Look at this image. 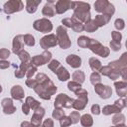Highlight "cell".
Returning <instances> with one entry per match:
<instances>
[{
  "instance_id": "9f6ffc18",
  "label": "cell",
  "mask_w": 127,
  "mask_h": 127,
  "mask_svg": "<svg viewBox=\"0 0 127 127\" xmlns=\"http://www.w3.org/2000/svg\"><path fill=\"white\" fill-rule=\"evenodd\" d=\"M112 127H115V126H112Z\"/></svg>"
},
{
  "instance_id": "816d5d0a",
  "label": "cell",
  "mask_w": 127,
  "mask_h": 127,
  "mask_svg": "<svg viewBox=\"0 0 127 127\" xmlns=\"http://www.w3.org/2000/svg\"><path fill=\"white\" fill-rule=\"evenodd\" d=\"M9 65H10V63H9V62H7V61H5V60H1V61H0V68L4 69V68L9 67Z\"/></svg>"
},
{
  "instance_id": "681fc988",
  "label": "cell",
  "mask_w": 127,
  "mask_h": 127,
  "mask_svg": "<svg viewBox=\"0 0 127 127\" xmlns=\"http://www.w3.org/2000/svg\"><path fill=\"white\" fill-rule=\"evenodd\" d=\"M91 112L93 114H95V115H98L100 113V107H99V105L98 104H93L91 106Z\"/></svg>"
},
{
  "instance_id": "d590c367",
  "label": "cell",
  "mask_w": 127,
  "mask_h": 127,
  "mask_svg": "<svg viewBox=\"0 0 127 127\" xmlns=\"http://www.w3.org/2000/svg\"><path fill=\"white\" fill-rule=\"evenodd\" d=\"M124 121H125V117L121 113H118L113 117V124H118V125L124 124Z\"/></svg>"
},
{
  "instance_id": "b9f144b4",
  "label": "cell",
  "mask_w": 127,
  "mask_h": 127,
  "mask_svg": "<svg viewBox=\"0 0 127 127\" xmlns=\"http://www.w3.org/2000/svg\"><path fill=\"white\" fill-rule=\"evenodd\" d=\"M114 26H115L116 29L122 30V29H124V27H125L124 21H123L122 19H116V20H115V23H114Z\"/></svg>"
},
{
  "instance_id": "cb8c5ba5",
  "label": "cell",
  "mask_w": 127,
  "mask_h": 127,
  "mask_svg": "<svg viewBox=\"0 0 127 127\" xmlns=\"http://www.w3.org/2000/svg\"><path fill=\"white\" fill-rule=\"evenodd\" d=\"M108 4H109V2L106 0H98L94 3V9L96 12L103 13V11L105 10V8L107 7Z\"/></svg>"
},
{
  "instance_id": "277c9868",
  "label": "cell",
  "mask_w": 127,
  "mask_h": 127,
  "mask_svg": "<svg viewBox=\"0 0 127 127\" xmlns=\"http://www.w3.org/2000/svg\"><path fill=\"white\" fill-rule=\"evenodd\" d=\"M75 94L77 95L78 99L77 100H73V103H72V106L74 109L76 110H82L84 107H85V104L87 103L88 101V97H87V91L85 89H82L80 88L79 90H77L75 92Z\"/></svg>"
},
{
  "instance_id": "d6a6232c",
  "label": "cell",
  "mask_w": 127,
  "mask_h": 127,
  "mask_svg": "<svg viewBox=\"0 0 127 127\" xmlns=\"http://www.w3.org/2000/svg\"><path fill=\"white\" fill-rule=\"evenodd\" d=\"M23 41H24V43H25L26 45H28L29 47H33V46L35 45V38H34L32 35L27 34V35L23 36Z\"/></svg>"
},
{
  "instance_id": "bcb514c9",
  "label": "cell",
  "mask_w": 127,
  "mask_h": 127,
  "mask_svg": "<svg viewBox=\"0 0 127 127\" xmlns=\"http://www.w3.org/2000/svg\"><path fill=\"white\" fill-rule=\"evenodd\" d=\"M112 41H116V42H120V40H121V38H122V36H121V34L119 33V32H117V31H113L112 32Z\"/></svg>"
},
{
  "instance_id": "9c48e42d",
  "label": "cell",
  "mask_w": 127,
  "mask_h": 127,
  "mask_svg": "<svg viewBox=\"0 0 127 127\" xmlns=\"http://www.w3.org/2000/svg\"><path fill=\"white\" fill-rule=\"evenodd\" d=\"M75 6V2L68 0H59L55 4V10L58 14H63L69 9H73Z\"/></svg>"
},
{
  "instance_id": "9a60e30c",
  "label": "cell",
  "mask_w": 127,
  "mask_h": 127,
  "mask_svg": "<svg viewBox=\"0 0 127 127\" xmlns=\"http://www.w3.org/2000/svg\"><path fill=\"white\" fill-rule=\"evenodd\" d=\"M55 4H56V1L48 0V2L46 3V5L44 6L43 11H42L43 15L44 16H47V17H53V16H55V14H56Z\"/></svg>"
},
{
  "instance_id": "7dc6e473",
  "label": "cell",
  "mask_w": 127,
  "mask_h": 127,
  "mask_svg": "<svg viewBox=\"0 0 127 127\" xmlns=\"http://www.w3.org/2000/svg\"><path fill=\"white\" fill-rule=\"evenodd\" d=\"M26 84H27L29 87H31V88H35V87L37 86V81H36V79L28 78V79L26 80Z\"/></svg>"
},
{
  "instance_id": "4fadbf2b",
  "label": "cell",
  "mask_w": 127,
  "mask_h": 127,
  "mask_svg": "<svg viewBox=\"0 0 127 127\" xmlns=\"http://www.w3.org/2000/svg\"><path fill=\"white\" fill-rule=\"evenodd\" d=\"M57 44H58L57 37H56V35H53V34L45 36L40 41V45L43 49H48V48H51V47H55Z\"/></svg>"
},
{
  "instance_id": "e575fe53",
  "label": "cell",
  "mask_w": 127,
  "mask_h": 127,
  "mask_svg": "<svg viewBox=\"0 0 127 127\" xmlns=\"http://www.w3.org/2000/svg\"><path fill=\"white\" fill-rule=\"evenodd\" d=\"M64 116V111L62 108H55V110L53 111V117L55 119H61L62 117Z\"/></svg>"
},
{
  "instance_id": "7bdbcfd3",
  "label": "cell",
  "mask_w": 127,
  "mask_h": 127,
  "mask_svg": "<svg viewBox=\"0 0 127 127\" xmlns=\"http://www.w3.org/2000/svg\"><path fill=\"white\" fill-rule=\"evenodd\" d=\"M110 47L113 51H119L121 49V44L120 42H116V41H111L110 42Z\"/></svg>"
},
{
  "instance_id": "836d02e7",
  "label": "cell",
  "mask_w": 127,
  "mask_h": 127,
  "mask_svg": "<svg viewBox=\"0 0 127 127\" xmlns=\"http://www.w3.org/2000/svg\"><path fill=\"white\" fill-rule=\"evenodd\" d=\"M67 87H68V89H69L70 91L76 92L77 90H79V89L81 88V84H79V83H77V82H75V81H70V82H68Z\"/></svg>"
},
{
  "instance_id": "6da1fadb",
  "label": "cell",
  "mask_w": 127,
  "mask_h": 127,
  "mask_svg": "<svg viewBox=\"0 0 127 127\" xmlns=\"http://www.w3.org/2000/svg\"><path fill=\"white\" fill-rule=\"evenodd\" d=\"M37 86L34 88L39 96L45 100H50L51 96L57 91V87L51 81L49 76L44 73H38L36 77Z\"/></svg>"
},
{
  "instance_id": "44dd1931",
  "label": "cell",
  "mask_w": 127,
  "mask_h": 127,
  "mask_svg": "<svg viewBox=\"0 0 127 127\" xmlns=\"http://www.w3.org/2000/svg\"><path fill=\"white\" fill-rule=\"evenodd\" d=\"M11 95L12 98L16 100H22L24 97V90L21 87V85H15L11 89Z\"/></svg>"
},
{
  "instance_id": "c3c4849f",
  "label": "cell",
  "mask_w": 127,
  "mask_h": 127,
  "mask_svg": "<svg viewBox=\"0 0 127 127\" xmlns=\"http://www.w3.org/2000/svg\"><path fill=\"white\" fill-rule=\"evenodd\" d=\"M118 108H120V109H122V108H124L125 106H126V104H125V100L124 99H119V100H116L115 101V103H114Z\"/></svg>"
},
{
  "instance_id": "e0dca14e",
  "label": "cell",
  "mask_w": 127,
  "mask_h": 127,
  "mask_svg": "<svg viewBox=\"0 0 127 127\" xmlns=\"http://www.w3.org/2000/svg\"><path fill=\"white\" fill-rule=\"evenodd\" d=\"M23 46H24L23 36H21V35L16 36L13 40V53L18 55L20 52L23 51Z\"/></svg>"
},
{
  "instance_id": "8d00e7d4",
  "label": "cell",
  "mask_w": 127,
  "mask_h": 127,
  "mask_svg": "<svg viewBox=\"0 0 127 127\" xmlns=\"http://www.w3.org/2000/svg\"><path fill=\"white\" fill-rule=\"evenodd\" d=\"M60 66H61V64H60V62L57 61V60H53V61H51V63L48 64V67H49L51 70H53L54 72H55Z\"/></svg>"
},
{
  "instance_id": "5bb4252c",
  "label": "cell",
  "mask_w": 127,
  "mask_h": 127,
  "mask_svg": "<svg viewBox=\"0 0 127 127\" xmlns=\"http://www.w3.org/2000/svg\"><path fill=\"white\" fill-rule=\"evenodd\" d=\"M45 115V109L41 106L34 111V115L31 118V125L33 127H39L42 122V118Z\"/></svg>"
},
{
  "instance_id": "ac0fdd59",
  "label": "cell",
  "mask_w": 127,
  "mask_h": 127,
  "mask_svg": "<svg viewBox=\"0 0 127 127\" xmlns=\"http://www.w3.org/2000/svg\"><path fill=\"white\" fill-rule=\"evenodd\" d=\"M100 72H101L103 75H106V76L110 77L111 79H116V78L119 77V72H117L115 69H113V68L110 67L109 65H108V66L101 67Z\"/></svg>"
},
{
  "instance_id": "f6af8a7d",
  "label": "cell",
  "mask_w": 127,
  "mask_h": 127,
  "mask_svg": "<svg viewBox=\"0 0 127 127\" xmlns=\"http://www.w3.org/2000/svg\"><path fill=\"white\" fill-rule=\"evenodd\" d=\"M62 23H63V25H64V26H66L68 28H71V26H72V18H64V19L62 20Z\"/></svg>"
},
{
  "instance_id": "1f68e13d",
  "label": "cell",
  "mask_w": 127,
  "mask_h": 127,
  "mask_svg": "<svg viewBox=\"0 0 127 127\" xmlns=\"http://www.w3.org/2000/svg\"><path fill=\"white\" fill-rule=\"evenodd\" d=\"M89 41L90 39L87 38V37H84V36H81L77 39V45L81 48H87L88 45H89Z\"/></svg>"
},
{
  "instance_id": "7c38bea8",
  "label": "cell",
  "mask_w": 127,
  "mask_h": 127,
  "mask_svg": "<svg viewBox=\"0 0 127 127\" xmlns=\"http://www.w3.org/2000/svg\"><path fill=\"white\" fill-rule=\"evenodd\" d=\"M40 106H41V104H40L39 101L35 100L33 97H27L25 103L22 105V110H23V113L27 115V114L29 113V111H30L31 108H32L33 110H36V109L39 108Z\"/></svg>"
},
{
  "instance_id": "484cf974",
  "label": "cell",
  "mask_w": 127,
  "mask_h": 127,
  "mask_svg": "<svg viewBox=\"0 0 127 127\" xmlns=\"http://www.w3.org/2000/svg\"><path fill=\"white\" fill-rule=\"evenodd\" d=\"M120 111H121V109L118 108L115 104H113V105H106L103 108V110H102L103 114H105V115H109L111 113H119Z\"/></svg>"
},
{
  "instance_id": "f5cc1de1",
  "label": "cell",
  "mask_w": 127,
  "mask_h": 127,
  "mask_svg": "<svg viewBox=\"0 0 127 127\" xmlns=\"http://www.w3.org/2000/svg\"><path fill=\"white\" fill-rule=\"evenodd\" d=\"M21 127H33V126L31 125V123H29L27 121H24V122L21 123Z\"/></svg>"
},
{
  "instance_id": "d4e9b609",
  "label": "cell",
  "mask_w": 127,
  "mask_h": 127,
  "mask_svg": "<svg viewBox=\"0 0 127 127\" xmlns=\"http://www.w3.org/2000/svg\"><path fill=\"white\" fill-rule=\"evenodd\" d=\"M110 18L111 17H109L107 15H97L95 17L94 21H95V23H96V25L98 27H101V26H104L106 23H108L109 20H110Z\"/></svg>"
},
{
  "instance_id": "5b68a950",
  "label": "cell",
  "mask_w": 127,
  "mask_h": 127,
  "mask_svg": "<svg viewBox=\"0 0 127 127\" xmlns=\"http://www.w3.org/2000/svg\"><path fill=\"white\" fill-rule=\"evenodd\" d=\"M88 48H89L94 54L99 55L100 57L106 58V57L109 55V50H108L106 47H103V46H102L98 41H96V40L90 39Z\"/></svg>"
},
{
  "instance_id": "4316f807",
  "label": "cell",
  "mask_w": 127,
  "mask_h": 127,
  "mask_svg": "<svg viewBox=\"0 0 127 127\" xmlns=\"http://www.w3.org/2000/svg\"><path fill=\"white\" fill-rule=\"evenodd\" d=\"M89 66L91 67L92 70H94V72L100 70L101 67H102L101 63H100L97 59H95V58H91V59H89Z\"/></svg>"
},
{
  "instance_id": "f546056e",
  "label": "cell",
  "mask_w": 127,
  "mask_h": 127,
  "mask_svg": "<svg viewBox=\"0 0 127 127\" xmlns=\"http://www.w3.org/2000/svg\"><path fill=\"white\" fill-rule=\"evenodd\" d=\"M72 79H73L72 81H75V82L81 84L84 81V73L81 70H76L72 74Z\"/></svg>"
},
{
  "instance_id": "83f0119b",
  "label": "cell",
  "mask_w": 127,
  "mask_h": 127,
  "mask_svg": "<svg viewBox=\"0 0 127 127\" xmlns=\"http://www.w3.org/2000/svg\"><path fill=\"white\" fill-rule=\"evenodd\" d=\"M80 123L83 127H90L93 124L92 117L89 114H84L80 117Z\"/></svg>"
},
{
  "instance_id": "74e56055",
  "label": "cell",
  "mask_w": 127,
  "mask_h": 127,
  "mask_svg": "<svg viewBox=\"0 0 127 127\" xmlns=\"http://www.w3.org/2000/svg\"><path fill=\"white\" fill-rule=\"evenodd\" d=\"M100 81H101V77H100V75H99L98 72H93V73L90 75V82H91L93 85L99 83Z\"/></svg>"
},
{
  "instance_id": "52a82bcc",
  "label": "cell",
  "mask_w": 127,
  "mask_h": 127,
  "mask_svg": "<svg viewBox=\"0 0 127 127\" xmlns=\"http://www.w3.org/2000/svg\"><path fill=\"white\" fill-rule=\"evenodd\" d=\"M24 8V4L20 0H10L4 4V12L6 14H12L19 12Z\"/></svg>"
},
{
  "instance_id": "603a6c76",
  "label": "cell",
  "mask_w": 127,
  "mask_h": 127,
  "mask_svg": "<svg viewBox=\"0 0 127 127\" xmlns=\"http://www.w3.org/2000/svg\"><path fill=\"white\" fill-rule=\"evenodd\" d=\"M55 73L57 74L58 78H59L61 81H65V80H67V79L70 77V75H69L68 71L66 70V68H64V67H63V66H60V67L55 71Z\"/></svg>"
},
{
  "instance_id": "3957f363",
  "label": "cell",
  "mask_w": 127,
  "mask_h": 127,
  "mask_svg": "<svg viewBox=\"0 0 127 127\" xmlns=\"http://www.w3.org/2000/svg\"><path fill=\"white\" fill-rule=\"evenodd\" d=\"M57 41L62 49H67L70 47L71 43L67 36V31L64 26H59L57 28Z\"/></svg>"
},
{
  "instance_id": "ffe728a7",
  "label": "cell",
  "mask_w": 127,
  "mask_h": 127,
  "mask_svg": "<svg viewBox=\"0 0 127 127\" xmlns=\"http://www.w3.org/2000/svg\"><path fill=\"white\" fill-rule=\"evenodd\" d=\"M66 63L73 68H77L81 65V59L76 55H69L66 58Z\"/></svg>"
},
{
  "instance_id": "2e32d148",
  "label": "cell",
  "mask_w": 127,
  "mask_h": 127,
  "mask_svg": "<svg viewBox=\"0 0 127 127\" xmlns=\"http://www.w3.org/2000/svg\"><path fill=\"white\" fill-rule=\"evenodd\" d=\"M2 107L5 114H12L16 111V107L14 106L13 101L10 98H5L2 100Z\"/></svg>"
},
{
  "instance_id": "f1b7e54d",
  "label": "cell",
  "mask_w": 127,
  "mask_h": 127,
  "mask_svg": "<svg viewBox=\"0 0 127 127\" xmlns=\"http://www.w3.org/2000/svg\"><path fill=\"white\" fill-rule=\"evenodd\" d=\"M83 27H84V30H85L86 32H89V33H92V32H94V31H96L97 28H98V26L96 25V23H95L94 20L88 21L87 23H85V25H84Z\"/></svg>"
},
{
  "instance_id": "f907efd6",
  "label": "cell",
  "mask_w": 127,
  "mask_h": 127,
  "mask_svg": "<svg viewBox=\"0 0 127 127\" xmlns=\"http://www.w3.org/2000/svg\"><path fill=\"white\" fill-rule=\"evenodd\" d=\"M43 127H54V122L51 118H48L46 119L44 122H43Z\"/></svg>"
},
{
  "instance_id": "4dcf8cb0",
  "label": "cell",
  "mask_w": 127,
  "mask_h": 127,
  "mask_svg": "<svg viewBox=\"0 0 127 127\" xmlns=\"http://www.w3.org/2000/svg\"><path fill=\"white\" fill-rule=\"evenodd\" d=\"M71 29L74 31V32H82L84 30V27H83V24H81V22L77 21L76 19H74L72 17V26H71Z\"/></svg>"
},
{
  "instance_id": "8fae6325",
  "label": "cell",
  "mask_w": 127,
  "mask_h": 127,
  "mask_svg": "<svg viewBox=\"0 0 127 127\" xmlns=\"http://www.w3.org/2000/svg\"><path fill=\"white\" fill-rule=\"evenodd\" d=\"M94 90L97 94H99V96L103 99H107L111 96L112 94V90L108 85H103L101 83H97L94 85Z\"/></svg>"
},
{
  "instance_id": "30bf717a",
  "label": "cell",
  "mask_w": 127,
  "mask_h": 127,
  "mask_svg": "<svg viewBox=\"0 0 127 127\" xmlns=\"http://www.w3.org/2000/svg\"><path fill=\"white\" fill-rule=\"evenodd\" d=\"M52 58V54L50 52H44L42 55H38L35 56L32 59V64H35V66H39V65H43L46 63H48Z\"/></svg>"
},
{
  "instance_id": "ab89813d",
  "label": "cell",
  "mask_w": 127,
  "mask_h": 127,
  "mask_svg": "<svg viewBox=\"0 0 127 127\" xmlns=\"http://www.w3.org/2000/svg\"><path fill=\"white\" fill-rule=\"evenodd\" d=\"M69 118L71 120V123L75 124V123H77L79 121V113L77 111H72L70 113V115H69Z\"/></svg>"
},
{
  "instance_id": "f35d334b",
  "label": "cell",
  "mask_w": 127,
  "mask_h": 127,
  "mask_svg": "<svg viewBox=\"0 0 127 127\" xmlns=\"http://www.w3.org/2000/svg\"><path fill=\"white\" fill-rule=\"evenodd\" d=\"M71 124V120L69 117H66V116H64L60 119V125L61 127H68L69 125Z\"/></svg>"
},
{
  "instance_id": "6f0895ef",
  "label": "cell",
  "mask_w": 127,
  "mask_h": 127,
  "mask_svg": "<svg viewBox=\"0 0 127 127\" xmlns=\"http://www.w3.org/2000/svg\"><path fill=\"white\" fill-rule=\"evenodd\" d=\"M39 127H40V126H39Z\"/></svg>"
},
{
  "instance_id": "7402d4cb",
  "label": "cell",
  "mask_w": 127,
  "mask_h": 127,
  "mask_svg": "<svg viewBox=\"0 0 127 127\" xmlns=\"http://www.w3.org/2000/svg\"><path fill=\"white\" fill-rule=\"evenodd\" d=\"M114 85L116 86L117 94L121 97H124L127 92V83L125 81H116L114 82Z\"/></svg>"
},
{
  "instance_id": "8992f818",
  "label": "cell",
  "mask_w": 127,
  "mask_h": 127,
  "mask_svg": "<svg viewBox=\"0 0 127 127\" xmlns=\"http://www.w3.org/2000/svg\"><path fill=\"white\" fill-rule=\"evenodd\" d=\"M33 27L34 29H36L37 31H40L41 33H49L53 29L52 22L46 18H42L35 21L33 24Z\"/></svg>"
},
{
  "instance_id": "7a4b0ae2",
  "label": "cell",
  "mask_w": 127,
  "mask_h": 127,
  "mask_svg": "<svg viewBox=\"0 0 127 127\" xmlns=\"http://www.w3.org/2000/svg\"><path fill=\"white\" fill-rule=\"evenodd\" d=\"M90 5L85 2H75V6L73 8V18L79 22L87 23L90 21Z\"/></svg>"
},
{
  "instance_id": "ba28073f",
  "label": "cell",
  "mask_w": 127,
  "mask_h": 127,
  "mask_svg": "<svg viewBox=\"0 0 127 127\" xmlns=\"http://www.w3.org/2000/svg\"><path fill=\"white\" fill-rule=\"evenodd\" d=\"M73 103V99L69 98L66 94L64 93H61L57 96L56 100H55V108H62V107H65V108H70L72 106Z\"/></svg>"
},
{
  "instance_id": "ee69618b",
  "label": "cell",
  "mask_w": 127,
  "mask_h": 127,
  "mask_svg": "<svg viewBox=\"0 0 127 127\" xmlns=\"http://www.w3.org/2000/svg\"><path fill=\"white\" fill-rule=\"evenodd\" d=\"M10 55V52L8 49H1L0 50V59L5 60L6 58H8Z\"/></svg>"
},
{
  "instance_id": "11a10c76",
  "label": "cell",
  "mask_w": 127,
  "mask_h": 127,
  "mask_svg": "<svg viewBox=\"0 0 127 127\" xmlns=\"http://www.w3.org/2000/svg\"><path fill=\"white\" fill-rule=\"evenodd\" d=\"M0 92H2V86L0 85Z\"/></svg>"
},
{
  "instance_id": "db71d44e",
  "label": "cell",
  "mask_w": 127,
  "mask_h": 127,
  "mask_svg": "<svg viewBox=\"0 0 127 127\" xmlns=\"http://www.w3.org/2000/svg\"><path fill=\"white\" fill-rule=\"evenodd\" d=\"M117 127H126V126H125L124 124H119V125H118Z\"/></svg>"
},
{
  "instance_id": "d6986e66",
  "label": "cell",
  "mask_w": 127,
  "mask_h": 127,
  "mask_svg": "<svg viewBox=\"0 0 127 127\" xmlns=\"http://www.w3.org/2000/svg\"><path fill=\"white\" fill-rule=\"evenodd\" d=\"M42 0H27L26 1V11L30 14H33L37 11L38 6L41 4Z\"/></svg>"
},
{
  "instance_id": "60d3db41",
  "label": "cell",
  "mask_w": 127,
  "mask_h": 127,
  "mask_svg": "<svg viewBox=\"0 0 127 127\" xmlns=\"http://www.w3.org/2000/svg\"><path fill=\"white\" fill-rule=\"evenodd\" d=\"M37 71V67L36 66H30V67H28V69L26 70V76L28 77V78H31V76H33L34 74H35V72Z\"/></svg>"
}]
</instances>
